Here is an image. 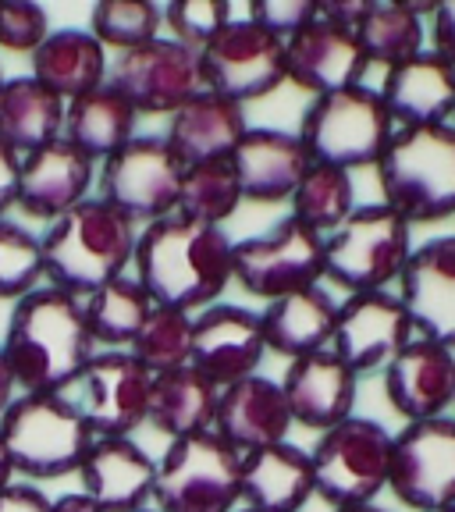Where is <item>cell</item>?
<instances>
[{
	"instance_id": "obj_15",
	"label": "cell",
	"mask_w": 455,
	"mask_h": 512,
	"mask_svg": "<svg viewBox=\"0 0 455 512\" xmlns=\"http://www.w3.org/2000/svg\"><path fill=\"white\" fill-rule=\"evenodd\" d=\"M136 114H175L203 93L200 54L171 36H157L139 50L118 54L107 75Z\"/></svg>"
},
{
	"instance_id": "obj_29",
	"label": "cell",
	"mask_w": 455,
	"mask_h": 512,
	"mask_svg": "<svg viewBox=\"0 0 455 512\" xmlns=\"http://www.w3.org/2000/svg\"><path fill=\"white\" fill-rule=\"evenodd\" d=\"M313 498L310 452L292 441L242 456V505L260 512H299Z\"/></svg>"
},
{
	"instance_id": "obj_49",
	"label": "cell",
	"mask_w": 455,
	"mask_h": 512,
	"mask_svg": "<svg viewBox=\"0 0 455 512\" xmlns=\"http://www.w3.org/2000/svg\"><path fill=\"white\" fill-rule=\"evenodd\" d=\"M15 374H11L8 360H4V352H0V416H4V409L15 402Z\"/></svg>"
},
{
	"instance_id": "obj_45",
	"label": "cell",
	"mask_w": 455,
	"mask_h": 512,
	"mask_svg": "<svg viewBox=\"0 0 455 512\" xmlns=\"http://www.w3.org/2000/svg\"><path fill=\"white\" fill-rule=\"evenodd\" d=\"M374 0H317V18L345 32H360Z\"/></svg>"
},
{
	"instance_id": "obj_9",
	"label": "cell",
	"mask_w": 455,
	"mask_h": 512,
	"mask_svg": "<svg viewBox=\"0 0 455 512\" xmlns=\"http://www.w3.org/2000/svg\"><path fill=\"white\" fill-rule=\"evenodd\" d=\"M242 502V456L214 431L175 438L157 459V512H235Z\"/></svg>"
},
{
	"instance_id": "obj_26",
	"label": "cell",
	"mask_w": 455,
	"mask_h": 512,
	"mask_svg": "<svg viewBox=\"0 0 455 512\" xmlns=\"http://www.w3.org/2000/svg\"><path fill=\"white\" fill-rule=\"evenodd\" d=\"M377 93L392 114L395 128L448 125L455 111V68L424 50L413 61L388 68Z\"/></svg>"
},
{
	"instance_id": "obj_12",
	"label": "cell",
	"mask_w": 455,
	"mask_h": 512,
	"mask_svg": "<svg viewBox=\"0 0 455 512\" xmlns=\"http://www.w3.org/2000/svg\"><path fill=\"white\" fill-rule=\"evenodd\" d=\"M200 75L203 89L239 107L264 100L285 86V43L249 18H232L200 50Z\"/></svg>"
},
{
	"instance_id": "obj_53",
	"label": "cell",
	"mask_w": 455,
	"mask_h": 512,
	"mask_svg": "<svg viewBox=\"0 0 455 512\" xmlns=\"http://www.w3.org/2000/svg\"><path fill=\"white\" fill-rule=\"evenodd\" d=\"M139 512H157V509H139Z\"/></svg>"
},
{
	"instance_id": "obj_44",
	"label": "cell",
	"mask_w": 455,
	"mask_h": 512,
	"mask_svg": "<svg viewBox=\"0 0 455 512\" xmlns=\"http://www.w3.org/2000/svg\"><path fill=\"white\" fill-rule=\"evenodd\" d=\"M427 43H431V54L455 68V0H441L427 18Z\"/></svg>"
},
{
	"instance_id": "obj_13",
	"label": "cell",
	"mask_w": 455,
	"mask_h": 512,
	"mask_svg": "<svg viewBox=\"0 0 455 512\" xmlns=\"http://www.w3.org/2000/svg\"><path fill=\"white\" fill-rule=\"evenodd\" d=\"M388 491L413 512L455 509V416L406 424L395 434Z\"/></svg>"
},
{
	"instance_id": "obj_7",
	"label": "cell",
	"mask_w": 455,
	"mask_h": 512,
	"mask_svg": "<svg viewBox=\"0 0 455 512\" xmlns=\"http://www.w3.org/2000/svg\"><path fill=\"white\" fill-rule=\"evenodd\" d=\"M0 438L15 473L54 480L79 473L96 434L68 395H18L0 416Z\"/></svg>"
},
{
	"instance_id": "obj_55",
	"label": "cell",
	"mask_w": 455,
	"mask_h": 512,
	"mask_svg": "<svg viewBox=\"0 0 455 512\" xmlns=\"http://www.w3.org/2000/svg\"><path fill=\"white\" fill-rule=\"evenodd\" d=\"M452 125H455V111H452Z\"/></svg>"
},
{
	"instance_id": "obj_43",
	"label": "cell",
	"mask_w": 455,
	"mask_h": 512,
	"mask_svg": "<svg viewBox=\"0 0 455 512\" xmlns=\"http://www.w3.org/2000/svg\"><path fill=\"white\" fill-rule=\"evenodd\" d=\"M246 18L285 43L299 29L317 22V0H253Z\"/></svg>"
},
{
	"instance_id": "obj_20",
	"label": "cell",
	"mask_w": 455,
	"mask_h": 512,
	"mask_svg": "<svg viewBox=\"0 0 455 512\" xmlns=\"http://www.w3.org/2000/svg\"><path fill=\"white\" fill-rule=\"evenodd\" d=\"M96 160H89L79 146L68 139L40 146L22 157V182H18V207L32 221H57L82 200H89V189L96 182Z\"/></svg>"
},
{
	"instance_id": "obj_47",
	"label": "cell",
	"mask_w": 455,
	"mask_h": 512,
	"mask_svg": "<svg viewBox=\"0 0 455 512\" xmlns=\"http://www.w3.org/2000/svg\"><path fill=\"white\" fill-rule=\"evenodd\" d=\"M0 512H50V498L32 484H8L0 491Z\"/></svg>"
},
{
	"instance_id": "obj_1",
	"label": "cell",
	"mask_w": 455,
	"mask_h": 512,
	"mask_svg": "<svg viewBox=\"0 0 455 512\" xmlns=\"http://www.w3.org/2000/svg\"><path fill=\"white\" fill-rule=\"evenodd\" d=\"M232 253L235 242L224 228L168 214L139 232L132 267L153 306L192 313L221 299L232 281Z\"/></svg>"
},
{
	"instance_id": "obj_14",
	"label": "cell",
	"mask_w": 455,
	"mask_h": 512,
	"mask_svg": "<svg viewBox=\"0 0 455 512\" xmlns=\"http://www.w3.org/2000/svg\"><path fill=\"white\" fill-rule=\"evenodd\" d=\"M153 374L128 349L96 352L75 381V409L96 438H128L146 424Z\"/></svg>"
},
{
	"instance_id": "obj_2",
	"label": "cell",
	"mask_w": 455,
	"mask_h": 512,
	"mask_svg": "<svg viewBox=\"0 0 455 512\" xmlns=\"http://www.w3.org/2000/svg\"><path fill=\"white\" fill-rule=\"evenodd\" d=\"M93 345L82 299L47 285L15 303L0 352L22 395H64L96 356Z\"/></svg>"
},
{
	"instance_id": "obj_54",
	"label": "cell",
	"mask_w": 455,
	"mask_h": 512,
	"mask_svg": "<svg viewBox=\"0 0 455 512\" xmlns=\"http://www.w3.org/2000/svg\"><path fill=\"white\" fill-rule=\"evenodd\" d=\"M0 86H4V75H0Z\"/></svg>"
},
{
	"instance_id": "obj_27",
	"label": "cell",
	"mask_w": 455,
	"mask_h": 512,
	"mask_svg": "<svg viewBox=\"0 0 455 512\" xmlns=\"http://www.w3.org/2000/svg\"><path fill=\"white\" fill-rule=\"evenodd\" d=\"M246 132V111L239 104H232V100L203 89V93L192 96L189 104L171 114L164 143L171 146V153L178 157L182 168H192V164L228 160Z\"/></svg>"
},
{
	"instance_id": "obj_39",
	"label": "cell",
	"mask_w": 455,
	"mask_h": 512,
	"mask_svg": "<svg viewBox=\"0 0 455 512\" xmlns=\"http://www.w3.org/2000/svg\"><path fill=\"white\" fill-rule=\"evenodd\" d=\"M164 11L153 0H100L89 15V32L104 43V50H139L160 36Z\"/></svg>"
},
{
	"instance_id": "obj_21",
	"label": "cell",
	"mask_w": 455,
	"mask_h": 512,
	"mask_svg": "<svg viewBox=\"0 0 455 512\" xmlns=\"http://www.w3.org/2000/svg\"><path fill=\"white\" fill-rule=\"evenodd\" d=\"M367 57L356 32L335 29L328 22H310L292 40H285V82L310 96L363 86Z\"/></svg>"
},
{
	"instance_id": "obj_16",
	"label": "cell",
	"mask_w": 455,
	"mask_h": 512,
	"mask_svg": "<svg viewBox=\"0 0 455 512\" xmlns=\"http://www.w3.org/2000/svg\"><path fill=\"white\" fill-rule=\"evenodd\" d=\"M267 356L260 313L235 303H214L192 317L189 367L200 370L217 392L246 381L260 370Z\"/></svg>"
},
{
	"instance_id": "obj_18",
	"label": "cell",
	"mask_w": 455,
	"mask_h": 512,
	"mask_svg": "<svg viewBox=\"0 0 455 512\" xmlns=\"http://www.w3.org/2000/svg\"><path fill=\"white\" fill-rule=\"evenodd\" d=\"M395 292L416 338L455 349V232L413 246Z\"/></svg>"
},
{
	"instance_id": "obj_4",
	"label": "cell",
	"mask_w": 455,
	"mask_h": 512,
	"mask_svg": "<svg viewBox=\"0 0 455 512\" xmlns=\"http://www.w3.org/2000/svg\"><path fill=\"white\" fill-rule=\"evenodd\" d=\"M381 203L409 224H438L455 217V125L395 128L377 160Z\"/></svg>"
},
{
	"instance_id": "obj_30",
	"label": "cell",
	"mask_w": 455,
	"mask_h": 512,
	"mask_svg": "<svg viewBox=\"0 0 455 512\" xmlns=\"http://www.w3.org/2000/svg\"><path fill=\"white\" fill-rule=\"evenodd\" d=\"M29 61L32 79L61 96L64 104L100 89L111 75V57L89 29H54Z\"/></svg>"
},
{
	"instance_id": "obj_19",
	"label": "cell",
	"mask_w": 455,
	"mask_h": 512,
	"mask_svg": "<svg viewBox=\"0 0 455 512\" xmlns=\"http://www.w3.org/2000/svg\"><path fill=\"white\" fill-rule=\"evenodd\" d=\"M384 374V395L406 424H424L455 409V349L416 338L399 349Z\"/></svg>"
},
{
	"instance_id": "obj_58",
	"label": "cell",
	"mask_w": 455,
	"mask_h": 512,
	"mask_svg": "<svg viewBox=\"0 0 455 512\" xmlns=\"http://www.w3.org/2000/svg\"><path fill=\"white\" fill-rule=\"evenodd\" d=\"M452 221H455V217H452Z\"/></svg>"
},
{
	"instance_id": "obj_3",
	"label": "cell",
	"mask_w": 455,
	"mask_h": 512,
	"mask_svg": "<svg viewBox=\"0 0 455 512\" xmlns=\"http://www.w3.org/2000/svg\"><path fill=\"white\" fill-rule=\"evenodd\" d=\"M43 242V274L50 288L86 299L107 281L121 278L132 264L139 242L136 221H128L100 196H89L79 207L47 224Z\"/></svg>"
},
{
	"instance_id": "obj_28",
	"label": "cell",
	"mask_w": 455,
	"mask_h": 512,
	"mask_svg": "<svg viewBox=\"0 0 455 512\" xmlns=\"http://www.w3.org/2000/svg\"><path fill=\"white\" fill-rule=\"evenodd\" d=\"M335 320V296L324 285H313L267 303V310L260 313V328H264L267 352H278V356H285L292 363L303 360V356H313V352L331 349Z\"/></svg>"
},
{
	"instance_id": "obj_38",
	"label": "cell",
	"mask_w": 455,
	"mask_h": 512,
	"mask_svg": "<svg viewBox=\"0 0 455 512\" xmlns=\"http://www.w3.org/2000/svg\"><path fill=\"white\" fill-rule=\"evenodd\" d=\"M128 352L150 370L153 377L168 374V370L189 367L192 356V313L168 310V306H153L139 335L132 338Z\"/></svg>"
},
{
	"instance_id": "obj_50",
	"label": "cell",
	"mask_w": 455,
	"mask_h": 512,
	"mask_svg": "<svg viewBox=\"0 0 455 512\" xmlns=\"http://www.w3.org/2000/svg\"><path fill=\"white\" fill-rule=\"evenodd\" d=\"M11 477H15V466H11V456H8V448H4V438H0V491L8 488Z\"/></svg>"
},
{
	"instance_id": "obj_31",
	"label": "cell",
	"mask_w": 455,
	"mask_h": 512,
	"mask_svg": "<svg viewBox=\"0 0 455 512\" xmlns=\"http://www.w3.org/2000/svg\"><path fill=\"white\" fill-rule=\"evenodd\" d=\"M68 104L32 75H15L0 86V143L18 157L64 136Z\"/></svg>"
},
{
	"instance_id": "obj_11",
	"label": "cell",
	"mask_w": 455,
	"mask_h": 512,
	"mask_svg": "<svg viewBox=\"0 0 455 512\" xmlns=\"http://www.w3.org/2000/svg\"><path fill=\"white\" fill-rule=\"evenodd\" d=\"M232 281H239L249 296L267 299V303L320 285L324 281V235L285 217L274 232L235 242Z\"/></svg>"
},
{
	"instance_id": "obj_17",
	"label": "cell",
	"mask_w": 455,
	"mask_h": 512,
	"mask_svg": "<svg viewBox=\"0 0 455 512\" xmlns=\"http://www.w3.org/2000/svg\"><path fill=\"white\" fill-rule=\"evenodd\" d=\"M406 342H413V324L399 292H363L338 303L331 352L352 374L384 370Z\"/></svg>"
},
{
	"instance_id": "obj_32",
	"label": "cell",
	"mask_w": 455,
	"mask_h": 512,
	"mask_svg": "<svg viewBox=\"0 0 455 512\" xmlns=\"http://www.w3.org/2000/svg\"><path fill=\"white\" fill-rule=\"evenodd\" d=\"M217 388L192 367H178L168 374L153 377L150 388V413L146 424L153 431L175 438H192V434L214 431L217 416Z\"/></svg>"
},
{
	"instance_id": "obj_24",
	"label": "cell",
	"mask_w": 455,
	"mask_h": 512,
	"mask_svg": "<svg viewBox=\"0 0 455 512\" xmlns=\"http://www.w3.org/2000/svg\"><path fill=\"white\" fill-rule=\"evenodd\" d=\"M228 160L239 175L242 200L267 203V207L292 200L296 185L313 164L296 132H285V128H249Z\"/></svg>"
},
{
	"instance_id": "obj_36",
	"label": "cell",
	"mask_w": 455,
	"mask_h": 512,
	"mask_svg": "<svg viewBox=\"0 0 455 512\" xmlns=\"http://www.w3.org/2000/svg\"><path fill=\"white\" fill-rule=\"evenodd\" d=\"M292 221H299L310 232L324 235L338 232L345 221L352 217V210L360 207L356 203V182H352L349 171L328 168V164H310V171L303 175V182L292 192Z\"/></svg>"
},
{
	"instance_id": "obj_10",
	"label": "cell",
	"mask_w": 455,
	"mask_h": 512,
	"mask_svg": "<svg viewBox=\"0 0 455 512\" xmlns=\"http://www.w3.org/2000/svg\"><path fill=\"white\" fill-rule=\"evenodd\" d=\"M182 164L164 136H132L118 153L100 160L96 189L107 207L136 224H153L178 210Z\"/></svg>"
},
{
	"instance_id": "obj_51",
	"label": "cell",
	"mask_w": 455,
	"mask_h": 512,
	"mask_svg": "<svg viewBox=\"0 0 455 512\" xmlns=\"http://www.w3.org/2000/svg\"><path fill=\"white\" fill-rule=\"evenodd\" d=\"M331 512H388L381 505H356V509H331Z\"/></svg>"
},
{
	"instance_id": "obj_41",
	"label": "cell",
	"mask_w": 455,
	"mask_h": 512,
	"mask_svg": "<svg viewBox=\"0 0 455 512\" xmlns=\"http://www.w3.org/2000/svg\"><path fill=\"white\" fill-rule=\"evenodd\" d=\"M232 22L228 0H175L164 8V25L171 29V40L200 54L224 25Z\"/></svg>"
},
{
	"instance_id": "obj_40",
	"label": "cell",
	"mask_w": 455,
	"mask_h": 512,
	"mask_svg": "<svg viewBox=\"0 0 455 512\" xmlns=\"http://www.w3.org/2000/svg\"><path fill=\"white\" fill-rule=\"evenodd\" d=\"M43 274V242L25 224L0 217V299L18 303L40 288Z\"/></svg>"
},
{
	"instance_id": "obj_34",
	"label": "cell",
	"mask_w": 455,
	"mask_h": 512,
	"mask_svg": "<svg viewBox=\"0 0 455 512\" xmlns=\"http://www.w3.org/2000/svg\"><path fill=\"white\" fill-rule=\"evenodd\" d=\"M438 4H413V0H374L363 18L356 40L367 64H381L384 72L395 64L413 61L427 50V18Z\"/></svg>"
},
{
	"instance_id": "obj_42",
	"label": "cell",
	"mask_w": 455,
	"mask_h": 512,
	"mask_svg": "<svg viewBox=\"0 0 455 512\" xmlns=\"http://www.w3.org/2000/svg\"><path fill=\"white\" fill-rule=\"evenodd\" d=\"M50 15L36 0H0V50L36 54L50 36Z\"/></svg>"
},
{
	"instance_id": "obj_56",
	"label": "cell",
	"mask_w": 455,
	"mask_h": 512,
	"mask_svg": "<svg viewBox=\"0 0 455 512\" xmlns=\"http://www.w3.org/2000/svg\"><path fill=\"white\" fill-rule=\"evenodd\" d=\"M445 512H455V509H445Z\"/></svg>"
},
{
	"instance_id": "obj_22",
	"label": "cell",
	"mask_w": 455,
	"mask_h": 512,
	"mask_svg": "<svg viewBox=\"0 0 455 512\" xmlns=\"http://www.w3.org/2000/svg\"><path fill=\"white\" fill-rule=\"evenodd\" d=\"M356 384H360V374H352L331 349L292 360L285 370V381H281L292 424L317 434L338 427L352 416Z\"/></svg>"
},
{
	"instance_id": "obj_23",
	"label": "cell",
	"mask_w": 455,
	"mask_h": 512,
	"mask_svg": "<svg viewBox=\"0 0 455 512\" xmlns=\"http://www.w3.org/2000/svg\"><path fill=\"white\" fill-rule=\"evenodd\" d=\"M292 427L296 424L288 413L281 381L253 374L232 388H221V395H217L214 434L228 441L239 456L281 445V441H288Z\"/></svg>"
},
{
	"instance_id": "obj_5",
	"label": "cell",
	"mask_w": 455,
	"mask_h": 512,
	"mask_svg": "<svg viewBox=\"0 0 455 512\" xmlns=\"http://www.w3.org/2000/svg\"><path fill=\"white\" fill-rule=\"evenodd\" d=\"M413 256V224L384 203H360L349 221L324 239V281L349 296L392 292Z\"/></svg>"
},
{
	"instance_id": "obj_8",
	"label": "cell",
	"mask_w": 455,
	"mask_h": 512,
	"mask_svg": "<svg viewBox=\"0 0 455 512\" xmlns=\"http://www.w3.org/2000/svg\"><path fill=\"white\" fill-rule=\"evenodd\" d=\"M392 441L395 434L388 427L356 413L324 431L310 452L313 495L331 509L377 505L392 477Z\"/></svg>"
},
{
	"instance_id": "obj_52",
	"label": "cell",
	"mask_w": 455,
	"mask_h": 512,
	"mask_svg": "<svg viewBox=\"0 0 455 512\" xmlns=\"http://www.w3.org/2000/svg\"><path fill=\"white\" fill-rule=\"evenodd\" d=\"M235 512H260V509H235Z\"/></svg>"
},
{
	"instance_id": "obj_57",
	"label": "cell",
	"mask_w": 455,
	"mask_h": 512,
	"mask_svg": "<svg viewBox=\"0 0 455 512\" xmlns=\"http://www.w3.org/2000/svg\"><path fill=\"white\" fill-rule=\"evenodd\" d=\"M452 416H455V409H452Z\"/></svg>"
},
{
	"instance_id": "obj_37",
	"label": "cell",
	"mask_w": 455,
	"mask_h": 512,
	"mask_svg": "<svg viewBox=\"0 0 455 512\" xmlns=\"http://www.w3.org/2000/svg\"><path fill=\"white\" fill-rule=\"evenodd\" d=\"M242 203L246 200H242L239 175H235L232 160H210V164H192V168L182 171L175 214L224 228V221L235 217V210Z\"/></svg>"
},
{
	"instance_id": "obj_25",
	"label": "cell",
	"mask_w": 455,
	"mask_h": 512,
	"mask_svg": "<svg viewBox=\"0 0 455 512\" xmlns=\"http://www.w3.org/2000/svg\"><path fill=\"white\" fill-rule=\"evenodd\" d=\"M82 495L107 512H139L153 502L157 459L132 438H96L79 466Z\"/></svg>"
},
{
	"instance_id": "obj_33",
	"label": "cell",
	"mask_w": 455,
	"mask_h": 512,
	"mask_svg": "<svg viewBox=\"0 0 455 512\" xmlns=\"http://www.w3.org/2000/svg\"><path fill=\"white\" fill-rule=\"evenodd\" d=\"M136 118L139 114L132 111L125 96L111 82H104L100 89H89L86 96H75L68 104L64 139L100 164L136 136Z\"/></svg>"
},
{
	"instance_id": "obj_48",
	"label": "cell",
	"mask_w": 455,
	"mask_h": 512,
	"mask_svg": "<svg viewBox=\"0 0 455 512\" xmlns=\"http://www.w3.org/2000/svg\"><path fill=\"white\" fill-rule=\"evenodd\" d=\"M50 512H107V509H100L89 495L75 491V495H61L57 502H50Z\"/></svg>"
},
{
	"instance_id": "obj_35",
	"label": "cell",
	"mask_w": 455,
	"mask_h": 512,
	"mask_svg": "<svg viewBox=\"0 0 455 512\" xmlns=\"http://www.w3.org/2000/svg\"><path fill=\"white\" fill-rule=\"evenodd\" d=\"M82 313H86V328L96 345L125 349V345H132V338L139 335V328L153 313V299L146 296V288L136 278L121 274V278L89 292L82 299Z\"/></svg>"
},
{
	"instance_id": "obj_6",
	"label": "cell",
	"mask_w": 455,
	"mask_h": 512,
	"mask_svg": "<svg viewBox=\"0 0 455 512\" xmlns=\"http://www.w3.org/2000/svg\"><path fill=\"white\" fill-rule=\"evenodd\" d=\"M296 136L313 164H328L352 175L360 168H377L395 136V121L377 89L349 86L313 96Z\"/></svg>"
},
{
	"instance_id": "obj_46",
	"label": "cell",
	"mask_w": 455,
	"mask_h": 512,
	"mask_svg": "<svg viewBox=\"0 0 455 512\" xmlns=\"http://www.w3.org/2000/svg\"><path fill=\"white\" fill-rule=\"evenodd\" d=\"M18 182H22V157L0 143V217H8V210L18 207Z\"/></svg>"
}]
</instances>
